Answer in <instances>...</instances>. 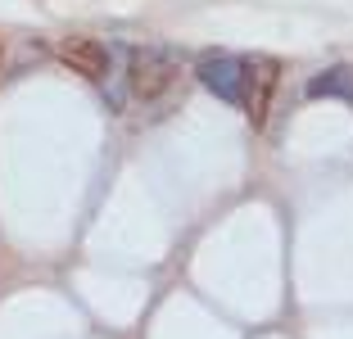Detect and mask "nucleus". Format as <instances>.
<instances>
[{
	"label": "nucleus",
	"mask_w": 353,
	"mask_h": 339,
	"mask_svg": "<svg viewBox=\"0 0 353 339\" xmlns=\"http://www.w3.org/2000/svg\"><path fill=\"white\" fill-rule=\"evenodd\" d=\"M176 82V59L168 50H136L132 54V95L136 100H163Z\"/></svg>",
	"instance_id": "f257e3e1"
},
{
	"label": "nucleus",
	"mask_w": 353,
	"mask_h": 339,
	"mask_svg": "<svg viewBox=\"0 0 353 339\" xmlns=\"http://www.w3.org/2000/svg\"><path fill=\"white\" fill-rule=\"evenodd\" d=\"M195 72H199V82L218 95V100L245 104V77H250L245 59H236V54H204Z\"/></svg>",
	"instance_id": "f03ea898"
},
{
	"label": "nucleus",
	"mask_w": 353,
	"mask_h": 339,
	"mask_svg": "<svg viewBox=\"0 0 353 339\" xmlns=\"http://www.w3.org/2000/svg\"><path fill=\"white\" fill-rule=\"evenodd\" d=\"M54 54L73 72H82L86 82H104V77H109V50H104L100 41H91V37H63V41L54 45Z\"/></svg>",
	"instance_id": "7ed1b4c3"
},
{
	"label": "nucleus",
	"mask_w": 353,
	"mask_h": 339,
	"mask_svg": "<svg viewBox=\"0 0 353 339\" xmlns=\"http://www.w3.org/2000/svg\"><path fill=\"white\" fill-rule=\"evenodd\" d=\"M245 68H250V77H245V113H250L254 127H263L272 91H276V59L259 54V59H245Z\"/></svg>",
	"instance_id": "20e7f679"
},
{
	"label": "nucleus",
	"mask_w": 353,
	"mask_h": 339,
	"mask_svg": "<svg viewBox=\"0 0 353 339\" xmlns=\"http://www.w3.org/2000/svg\"><path fill=\"white\" fill-rule=\"evenodd\" d=\"M308 95H312V100L340 95V100L353 104V68H349V63H335V68H326L322 77H312V82H308Z\"/></svg>",
	"instance_id": "39448f33"
}]
</instances>
